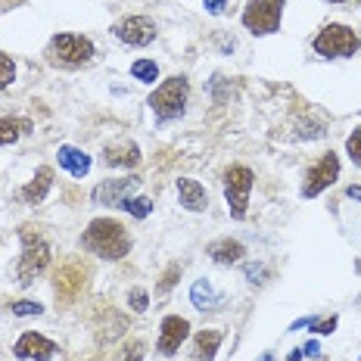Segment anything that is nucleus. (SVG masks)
Masks as SVG:
<instances>
[{"label":"nucleus","instance_id":"9b49d317","mask_svg":"<svg viewBox=\"0 0 361 361\" xmlns=\"http://www.w3.org/2000/svg\"><path fill=\"white\" fill-rule=\"evenodd\" d=\"M13 355L16 358H35V361H50L59 355L56 343L47 340L44 334H35V330H28V334H22L16 345H13Z\"/></svg>","mask_w":361,"mask_h":361},{"label":"nucleus","instance_id":"b1692460","mask_svg":"<svg viewBox=\"0 0 361 361\" xmlns=\"http://www.w3.org/2000/svg\"><path fill=\"white\" fill-rule=\"evenodd\" d=\"M144 352H147V343L144 340H128L122 345V352H118L116 361H144Z\"/></svg>","mask_w":361,"mask_h":361},{"label":"nucleus","instance_id":"39448f33","mask_svg":"<svg viewBox=\"0 0 361 361\" xmlns=\"http://www.w3.org/2000/svg\"><path fill=\"white\" fill-rule=\"evenodd\" d=\"M361 47V37L352 32L349 25H340V22H330L318 32L314 37V54L327 56V59H340V56H355Z\"/></svg>","mask_w":361,"mask_h":361},{"label":"nucleus","instance_id":"c9c22d12","mask_svg":"<svg viewBox=\"0 0 361 361\" xmlns=\"http://www.w3.org/2000/svg\"><path fill=\"white\" fill-rule=\"evenodd\" d=\"M262 361H274V358H271V352H268V355H265V358H262Z\"/></svg>","mask_w":361,"mask_h":361},{"label":"nucleus","instance_id":"5701e85b","mask_svg":"<svg viewBox=\"0 0 361 361\" xmlns=\"http://www.w3.org/2000/svg\"><path fill=\"white\" fill-rule=\"evenodd\" d=\"M118 209H125V212H131L134 218H147L149 212H153V202H149L147 197H128Z\"/></svg>","mask_w":361,"mask_h":361},{"label":"nucleus","instance_id":"473e14b6","mask_svg":"<svg viewBox=\"0 0 361 361\" xmlns=\"http://www.w3.org/2000/svg\"><path fill=\"white\" fill-rule=\"evenodd\" d=\"M345 197H349V200H358V202H361V184H352L349 190H345Z\"/></svg>","mask_w":361,"mask_h":361},{"label":"nucleus","instance_id":"c756f323","mask_svg":"<svg viewBox=\"0 0 361 361\" xmlns=\"http://www.w3.org/2000/svg\"><path fill=\"white\" fill-rule=\"evenodd\" d=\"M180 274V265H171L169 271H165V277H162V283H159V290L165 293V290H171L175 287V277Z\"/></svg>","mask_w":361,"mask_h":361},{"label":"nucleus","instance_id":"7ed1b4c3","mask_svg":"<svg viewBox=\"0 0 361 361\" xmlns=\"http://www.w3.org/2000/svg\"><path fill=\"white\" fill-rule=\"evenodd\" d=\"M187 97H190L187 78L184 75H171V78H165L162 85L149 94V109L156 112L159 122H171V118H178L180 112H184Z\"/></svg>","mask_w":361,"mask_h":361},{"label":"nucleus","instance_id":"cd10ccee","mask_svg":"<svg viewBox=\"0 0 361 361\" xmlns=\"http://www.w3.org/2000/svg\"><path fill=\"white\" fill-rule=\"evenodd\" d=\"M243 274L250 277L252 283H265V277H268V268H265V265H243Z\"/></svg>","mask_w":361,"mask_h":361},{"label":"nucleus","instance_id":"20e7f679","mask_svg":"<svg viewBox=\"0 0 361 361\" xmlns=\"http://www.w3.org/2000/svg\"><path fill=\"white\" fill-rule=\"evenodd\" d=\"M19 237H22V255H19L16 274H19L22 287H28V283H32L35 277L50 265V246H47V240L37 237L32 228H22Z\"/></svg>","mask_w":361,"mask_h":361},{"label":"nucleus","instance_id":"e433bc0d","mask_svg":"<svg viewBox=\"0 0 361 361\" xmlns=\"http://www.w3.org/2000/svg\"><path fill=\"white\" fill-rule=\"evenodd\" d=\"M330 4H343V0H330Z\"/></svg>","mask_w":361,"mask_h":361},{"label":"nucleus","instance_id":"ddd939ff","mask_svg":"<svg viewBox=\"0 0 361 361\" xmlns=\"http://www.w3.org/2000/svg\"><path fill=\"white\" fill-rule=\"evenodd\" d=\"M103 162L109 169H131V165L140 162V149L131 140H116V144H109L103 149Z\"/></svg>","mask_w":361,"mask_h":361},{"label":"nucleus","instance_id":"aec40b11","mask_svg":"<svg viewBox=\"0 0 361 361\" xmlns=\"http://www.w3.org/2000/svg\"><path fill=\"white\" fill-rule=\"evenodd\" d=\"M221 340H224L221 330H200L197 340H193V358L197 361H212L218 345H221Z\"/></svg>","mask_w":361,"mask_h":361},{"label":"nucleus","instance_id":"0eeeda50","mask_svg":"<svg viewBox=\"0 0 361 361\" xmlns=\"http://www.w3.org/2000/svg\"><path fill=\"white\" fill-rule=\"evenodd\" d=\"M283 19V0H250L243 10V25L252 35H274Z\"/></svg>","mask_w":361,"mask_h":361},{"label":"nucleus","instance_id":"2eb2a0df","mask_svg":"<svg viewBox=\"0 0 361 361\" xmlns=\"http://www.w3.org/2000/svg\"><path fill=\"white\" fill-rule=\"evenodd\" d=\"M50 187H54V169L50 165H41V169L35 171V178H32V184H25L22 187V202H32V206H37V202H44L47 200V193H50Z\"/></svg>","mask_w":361,"mask_h":361},{"label":"nucleus","instance_id":"dca6fc26","mask_svg":"<svg viewBox=\"0 0 361 361\" xmlns=\"http://www.w3.org/2000/svg\"><path fill=\"white\" fill-rule=\"evenodd\" d=\"M81 290H85V268H78V265H66V268L56 274V293H59V299L72 302V299L78 296Z\"/></svg>","mask_w":361,"mask_h":361},{"label":"nucleus","instance_id":"a878e982","mask_svg":"<svg viewBox=\"0 0 361 361\" xmlns=\"http://www.w3.org/2000/svg\"><path fill=\"white\" fill-rule=\"evenodd\" d=\"M345 153H349L352 162L361 169V128H355V131L349 134V140H345Z\"/></svg>","mask_w":361,"mask_h":361},{"label":"nucleus","instance_id":"f257e3e1","mask_svg":"<svg viewBox=\"0 0 361 361\" xmlns=\"http://www.w3.org/2000/svg\"><path fill=\"white\" fill-rule=\"evenodd\" d=\"M81 246L87 252L100 255V259L118 262L131 252V234L125 231V224H118L116 218H97L87 224V231L81 234Z\"/></svg>","mask_w":361,"mask_h":361},{"label":"nucleus","instance_id":"1a4fd4ad","mask_svg":"<svg viewBox=\"0 0 361 361\" xmlns=\"http://www.w3.org/2000/svg\"><path fill=\"white\" fill-rule=\"evenodd\" d=\"M112 35L128 47H147L156 41V22L149 16H125L112 25Z\"/></svg>","mask_w":361,"mask_h":361},{"label":"nucleus","instance_id":"393cba45","mask_svg":"<svg viewBox=\"0 0 361 361\" xmlns=\"http://www.w3.org/2000/svg\"><path fill=\"white\" fill-rule=\"evenodd\" d=\"M13 81H16V63H13V56L0 54V90L10 87Z\"/></svg>","mask_w":361,"mask_h":361},{"label":"nucleus","instance_id":"7c9ffc66","mask_svg":"<svg viewBox=\"0 0 361 361\" xmlns=\"http://www.w3.org/2000/svg\"><path fill=\"white\" fill-rule=\"evenodd\" d=\"M202 6H206V13H212V16H221L224 13V0H202Z\"/></svg>","mask_w":361,"mask_h":361},{"label":"nucleus","instance_id":"412c9836","mask_svg":"<svg viewBox=\"0 0 361 361\" xmlns=\"http://www.w3.org/2000/svg\"><path fill=\"white\" fill-rule=\"evenodd\" d=\"M22 134H32V122L28 118H0V147L16 144Z\"/></svg>","mask_w":361,"mask_h":361},{"label":"nucleus","instance_id":"6ab92c4d","mask_svg":"<svg viewBox=\"0 0 361 361\" xmlns=\"http://www.w3.org/2000/svg\"><path fill=\"white\" fill-rule=\"evenodd\" d=\"M190 302L200 308V312H215V308L224 305V296L212 287V281H197L190 290Z\"/></svg>","mask_w":361,"mask_h":361},{"label":"nucleus","instance_id":"4be33fe9","mask_svg":"<svg viewBox=\"0 0 361 361\" xmlns=\"http://www.w3.org/2000/svg\"><path fill=\"white\" fill-rule=\"evenodd\" d=\"M131 75H134L137 81H144V85H153L156 75H159V69H156L153 59H137V63L131 66Z\"/></svg>","mask_w":361,"mask_h":361},{"label":"nucleus","instance_id":"f8f14e48","mask_svg":"<svg viewBox=\"0 0 361 361\" xmlns=\"http://www.w3.org/2000/svg\"><path fill=\"white\" fill-rule=\"evenodd\" d=\"M187 334H190L187 318H180V314H169V318L162 321V327H159V343H156L159 355H175V352L180 349V343L187 340Z\"/></svg>","mask_w":361,"mask_h":361},{"label":"nucleus","instance_id":"4468645a","mask_svg":"<svg viewBox=\"0 0 361 361\" xmlns=\"http://www.w3.org/2000/svg\"><path fill=\"white\" fill-rule=\"evenodd\" d=\"M178 200H180V206L190 209V212H206V206H209L206 187H202L200 180H193V178H180L178 180Z\"/></svg>","mask_w":361,"mask_h":361},{"label":"nucleus","instance_id":"c85d7f7f","mask_svg":"<svg viewBox=\"0 0 361 361\" xmlns=\"http://www.w3.org/2000/svg\"><path fill=\"white\" fill-rule=\"evenodd\" d=\"M44 312V305H37V302H28V299H22V302H16L13 305V314H41Z\"/></svg>","mask_w":361,"mask_h":361},{"label":"nucleus","instance_id":"2f4dec72","mask_svg":"<svg viewBox=\"0 0 361 361\" xmlns=\"http://www.w3.org/2000/svg\"><path fill=\"white\" fill-rule=\"evenodd\" d=\"M334 327H336V318H327V321H314V334H334Z\"/></svg>","mask_w":361,"mask_h":361},{"label":"nucleus","instance_id":"bb28decb","mask_svg":"<svg viewBox=\"0 0 361 361\" xmlns=\"http://www.w3.org/2000/svg\"><path fill=\"white\" fill-rule=\"evenodd\" d=\"M128 302H131V312L144 314V312H147V305H149L147 290H131V296H128Z\"/></svg>","mask_w":361,"mask_h":361},{"label":"nucleus","instance_id":"f704fd0d","mask_svg":"<svg viewBox=\"0 0 361 361\" xmlns=\"http://www.w3.org/2000/svg\"><path fill=\"white\" fill-rule=\"evenodd\" d=\"M302 355H305V352H302V349H293L287 361H302Z\"/></svg>","mask_w":361,"mask_h":361},{"label":"nucleus","instance_id":"423d86ee","mask_svg":"<svg viewBox=\"0 0 361 361\" xmlns=\"http://www.w3.org/2000/svg\"><path fill=\"white\" fill-rule=\"evenodd\" d=\"M255 175L246 165H234V169L224 171V200H228L231 218L234 221H243L246 218V206H250V193H252Z\"/></svg>","mask_w":361,"mask_h":361},{"label":"nucleus","instance_id":"f03ea898","mask_svg":"<svg viewBox=\"0 0 361 361\" xmlns=\"http://www.w3.org/2000/svg\"><path fill=\"white\" fill-rule=\"evenodd\" d=\"M47 59L54 66H63V69H81V66H87L90 59H94V44H90V37H85V35L63 32V35L50 37Z\"/></svg>","mask_w":361,"mask_h":361},{"label":"nucleus","instance_id":"72a5a7b5","mask_svg":"<svg viewBox=\"0 0 361 361\" xmlns=\"http://www.w3.org/2000/svg\"><path fill=\"white\" fill-rule=\"evenodd\" d=\"M302 352H305V355H312V358H314V355H318V343H308Z\"/></svg>","mask_w":361,"mask_h":361},{"label":"nucleus","instance_id":"6e6552de","mask_svg":"<svg viewBox=\"0 0 361 361\" xmlns=\"http://www.w3.org/2000/svg\"><path fill=\"white\" fill-rule=\"evenodd\" d=\"M340 178V156L330 149L324 153L318 162L312 165V169L305 171V180H302V197L305 200H314L321 197V193L327 190V187H334V180Z\"/></svg>","mask_w":361,"mask_h":361},{"label":"nucleus","instance_id":"a211bd4d","mask_svg":"<svg viewBox=\"0 0 361 361\" xmlns=\"http://www.w3.org/2000/svg\"><path fill=\"white\" fill-rule=\"evenodd\" d=\"M243 255H246L243 243H240V240H231V237L215 240V243L209 246V259H212L215 265H234V262H240Z\"/></svg>","mask_w":361,"mask_h":361},{"label":"nucleus","instance_id":"f3484780","mask_svg":"<svg viewBox=\"0 0 361 361\" xmlns=\"http://www.w3.org/2000/svg\"><path fill=\"white\" fill-rule=\"evenodd\" d=\"M56 159L72 178H85L90 171V156L85 153V149H78V147H59Z\"/></svg>","mask_w":361,"mask_h":361},{"label":"nucleus","instance_id":"9d476101","mask_svg":"<svg viewBox=\"0 0 361 361\" xmlns=\"http://www.w3.org/2000/svg\"><path fill=\"white\" fill-rule=\"evenodd\" d=\"M140 187V178H116V180H103V184L94 187V193H90V200H94V206H112L118 209L122 202L131 197L134 190Z\"/></svg>","mask_w":361,"mask_h":361}]
</instances>
